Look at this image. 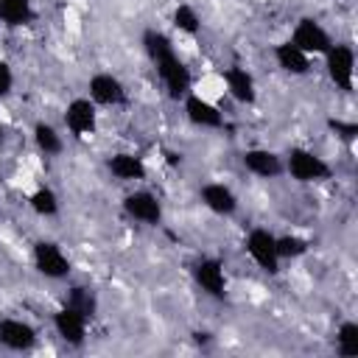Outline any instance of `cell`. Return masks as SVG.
<instances>
[{"instance_id": "obj_1", "label": "cell", "mask_w": 358, "mask_h": 358, "mask_svg": "<svg viewBox=\"0 0 358 358\" xmlns=\"http://www.w3.org/2000/svg\"><path fill=\"white\" fill-rule=\"evenodd\" d=\"M143 45H145V53L154 62L157 76H159L162 87L168 90V95L171 98H185L190 92V87H193V78H190L187 64L176 56L171 39L162 31H145Z\"/></svg>"}, {"instance_id": "obj_11", "label": "cell", "mask_w": 358, "mask_h": 358, "mask_svg": "<svg viewBox=\"0 0 358 358\" xmlns=\"http://www.w3.org/2000/svg\"><path fill=\"white\" fill-rule=\"evenodd\" d=\"M123 210L129 218L145 224V227H157L162 221V201L151 193V190H134L123 199Z\"/></svg>"}, {"instance_id": "obj_19", "label": "cell", "mask_w": 358, "mask_h": 358, "mask_svg": "<svg viewBox=\"0 0 358 358\" xmlns=\"http://www.w3.org/2000/svg\"><path fill=\"white\" fill-rule=\"evenodd\" d=\"M34 20V8L31 0H0V22L17 28Z\"/></svg>"}, {"instance_id": "obj_25", "label": "cell", "mask_w": 358, "mask_h": 358, "mask_svg": "<svg viewBox=\"0 0 358 358\" xmlns=\"http://www.w3.org/2000/svg\"><path fill=\"white\" fill-rule=\"evenodd\" d=\"M67 305L78 308L81 313H87V316L92 319V316H95V308H98V299H95V294H92L90 288H84V285H76V288L70 291V296H67Z\"/></svg>"}, {"instance_id": "obj_8", "label": "cell", "mask_w": 358, "mask_h": 358, "mask_svg": "<svg viewBox=\"0 0 358 358\" xmlns=\"http://www.w3.org/2000/svg\"><path fill=\"white\" fill-rule=\"evenodd\" d=\"M87 324H90V316L81 313L78 308L73 305H64L53 313V330L62 341H67L70 347H81L87 341Z\"/></svg>"}, {"instance_id": "obj_4", "label": "cell", "mask_w": 358, "mask_h": 358, "mask_svg": "<svg viewBox=\"0 0 358 358\" xmlns=\"http://www.w3.org/2000/svg\"><path fill=\"white\" fill-rule=\"evenodd\" d=\"M246 255L252 257V263H255L260 271L277 274V268H280L277 235H274V232H268L266 227H255V229L246 235Z\"/></svg>"}, {"instance_id": "obj_20", "label": "cell", "mask_w": 358, "mask_h": 358, "mask_svg": "<svg viewBox=\"0 0 358 358\" xmlns=\"http://www.w3.org/2000/svg\"><path fill=\"white\" fill-rule=\"evenodd\" d=\"M34 143H36V148H39L45 157H56V154H62V148H64L62 134H59L50 123H36V126H34Z\"/></svg>"}, {"instance_id": "obj_5", "label": "cell", "mask_w": 358, "mask_h": 358, "mask_svg": "<svg viewBox=\"0 0 358 358\" xmlns=\"http://www.w3.org/2000/svg\"><path fill=\"white\" fill-rule=\"evenodd\" d=\"M34 268L45 280H64L70 274V257L64 249L53 241H36L34 243Z\"/></svg>"}, {"instance_id": "obj_14", "label": "cell", "mask_w": 358, "mask_h": 358, "mask_svg": "<svg viewBox=\"0 0 358 358\" xmlns=\"http://www.w3.org/2000/svg\"><path fill=\"white\" fill-rule=\"evenodd\" d=\"M0 344L11 352H28L36 344V330L22 319H0Z\"/></svg>"}, {"instance_id": "obj_15", "label": "cell", "mask_w": 358, "mask_h": 358, "mask_svg": "<svg viewBox=\"0 0 358 358\" xmlns=\"http://www.w3.org/2000/svg\"><path fill=\"white\" fill-rule=\"evenodd\" d=\"M221 84L227 87L229 98H235L238 103H255V98H257L255 76H252L246 67H241V64L227 67V70H224V76H221Z\"/></svg>"}, {"instance_id": "obj_22", "label": "cell", "mask_w": 358, "mask_h": 358, "mask_svg": "<svg viewBox=\"0 0 358 358\" xmlns=\"http://www.w3.org/2000/svg\"><path fill=\"white\" fill-rule=\"evenodd\" d=\"M173 28L182 31V34H196L201 28V20H199V11L190 6V3H179L173 8V17H171Z\"/></svg>"}, {"instance_id": "obj_21", "label": "cell", "mask_w": 358, "mask_h": 358, "mask_svg": "<svg viewBox=\"0 0 358 358\" xmlns=\"http://www.w3.org/2000/svg\"><path fill=\"white\" fill-rule=\"evenodd\" d=\"M28 204H31V210H34L36 215H42V218L59 215V196H56L50 187H36V190L31 193Z\"/></svg>"}, {"instance_id": "obj_17", "label": "cell", "mask_w": 358, "mask_h": 358, "mask_svg": "<svg viewBox=\"0 0 358 358\" xmlns=\"http://www.w3.org/2000/svg\"><path fill=\"white\" fill-rule=\"evenodd\" d=\"M106 168H109V173H112L115 179H120V182H140V179L148 176V168H145L143 157L129 154V151L112 154V157L106 159Z\"/></svg>"}, {"instance_id": "obj_27", "label": "cell", "mask_w": 358, "mask_h": 358, "mask_svg": "<svg viewBox=\"0 0 358 358\" xmlns=\"http://www.w3.org/2000/svg\"><path fill=\"white\" fill-rule=\"evenodd\" d=\"M330 126H333V129L338 131V137H344V140H352V137H355V131H358V129H355V123H344V120H333Z\"/></svg>"}, {"instance_id": "obj_13", "label": "cell", "mask_w": 358, "mask_h": 358, "mask_svg": "<svg viewBox=\"0 0 358 358\" xmlns=\"http://www.w3.org/2000/svg\"><path fill=\"white\" fill-rule=\"evenodd\" d=\"M241 162L252 176H260V179H277L280 173H285L282 157L271 148H249V151H243Z\"/></svg>"}, {"instance_id": "obj_3", "label": "cell", "mask_w": 358, "mask_h": 358, "mask_svg": "<svg viewBox=\"0 0 358 358\" xmlns=\"http://www.w3.org/2000/svg\"><path fill=\"white\" fill-rule=\"evenodd\" d=\"M324 70L338 90L350 92L355 84V50L347 42H333L324 50Z\"/></svg>"}, {"instance_id": "obj_18", "label": "cell", "mask_w": 358, "mask_h": 358, "mask_svg": "<svg viewBox=\"0 0 358 358\" xmlns=\"http://www.w3.org/2000/svg\"><path fill=\"white\" fill-rule=\"evenodd\" d=\"M310 59H313V56H308L305 50H299L291 39L274 45V62H277V67L285 70V73H291V76H305V73H310Z\"/></svg>"}, {"instance_id": "obj_10", "label": "cell", "mask_w": 358, "mask_h": 358, "mask_svg": "<svg viewBox=\"0 0 358 358\" xmlns=\"http://www.w3.org/2000/svg\"><path fill=\"white\" fill-rule=\"evenodd\" d=\"M87 98L95 106H123L126 103V87L117 76L112 73H95L87 84Z\"/></svg>"}, {"instance_id": "obj_6", "label": "cell", "mask_w": 358, "mask_h": 358, "mask_svg": "<svg viewBox=\"0 0 358 358\" xmlns=\"http://www.w3.org/2000/svg\"><path fill=\"white\" fill-rule=\"evenodd\" d=\"M64 126L73 137H92L98 129V106L90 98H73L64 109Z\"/></svg>"}, {"instance_id": "obj_23", "label": "cell", "mask_w": 358, "mask_h": 358, "mask_svg": "<svg viewBox=\"0 0 358 358\" xmlns=\"http://www.w3.org/2000/svg\"><path fill=\"white\" fill-rule=\"evenodd\" d=\"M336 352L344 358L358 355V324L355 322H344L336 333Z\"/></svg>"}, {"instance_id": "obj_26", "label": "cell", "mask_w": 358, "mask_h": 358, "mask_svg": "<svg viewBox=\"0 0 358 358\" xmlns=\"http://www.w3.org/2000/svg\"><path fill=\"white\" fill-rule=\"evenodd\" d=\"M11 90H14V70L8 62L0 59V98H6Z\"/></svg>"}, {"instance_id": "obj_2", "label": "cell", "mask_w": 358, "mask_h": 358, "mask_svg": "<svg viewBox=\"0 0 358 358\" xmlns=\"http://www.w3.org/2000/svg\"><path fill=\"white\" fill-rule=\"evenodd\" d=\"M282 168L291 179L308 185V182H322L330 176V165L324 162V157L313 154L310 148H291L282 159Z\"/></svg>"}, {"instance_id": "obj_7", "label": "cell", "mask_w": 358, "mask_h": 358, "mask_svg": "<svg viewBox=\"0 0 358 358\" xmlns=\"http://www.w3.org/2000/svg\"><path fill=\"white\" fill-rule=\"evenodd\" d=\"M291 42H294L299 50H305L308 56H324V50L333 45L330 34H327V31L322 28V22H316L313 17H302V20L294 25Z\"/></svg>"}, {"instance_id": "obj_16", "label": "cell", "mask_w": 358, "mask_h": 358, "mask_svg": "<svg viewBox=\"0 0 358 358\" xmlns=\"http://www.w3.org/2000/svg\"><path fill=\"white\" fill-rule=\"evenodd\" d=\"M199 199H201V204H204L210 213H215V215H232V213L238 210V196H235L232 187L224 185V182H207V185L199 190Z\"/></svg>"}, {"instance_id": "obj_28", "label": "cell", "mask_w": 358, "mask_h": 358, "mask_svg": "<svg viewBox=\"0 0 358 358\" xmlns=\"http://www.w3.org/2000/svg\"><path fill=\"white\" fill-rule=\"evenodd\" d=\"M0 140H3V129H0Z\"/></svg>"}, {"instance_id": "obj_12", "label": "cell", "mask_w": 358, "mask_h": 358, "mask_svg": "<svg viewBox=\"0 0 358 358\" xmlns=\"http://www.w3.org/2000/svg\"><path fill=\"white\" fill-rule=\"evenodd\" d=\"M182 101H185V115L193 126H201V129H221L224 126V112L210 98H204L201 92L190 90Z\"/></svg>"}, {"instance_id": "obj_24", "label": "cell", "mask_w": 358, "mask_h": 358, "mask_svg": "<svg viewBox=\"0 0 358 358\" xmlns=\"http://www.w3.org/2000/svg\"><path fill=\"white\" fill-rule=\"evenodd\" d=\"M308 252V241L299 235H277V255L280 260H294Z\"/></svg>"}, {"instance_id": "obj_9", "label": "cell", "mask_w": 358, "mask_h": 358, "mask_svg": "<svg viewBox=\"0 0 358 358\" xmlns=\"http://www.w3.org/2000/svg\"><path fill=\"white\" fill-rule=\"evenodd\" d=\"M193 280L207 296H213V299H224L227 296V271H224L221 260H215V257L196 260L193 263Z\"/></svg>"}]
</instances>
